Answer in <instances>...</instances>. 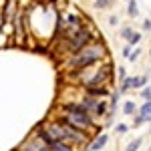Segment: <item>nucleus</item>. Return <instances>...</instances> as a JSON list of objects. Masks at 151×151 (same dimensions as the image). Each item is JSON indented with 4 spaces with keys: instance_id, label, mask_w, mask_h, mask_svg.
Instances as JSON below:
<instances>
[{
    "instance_id": "obj_1",
    "label": "nucleus",
    "mask_w": 151,
    "mask_h": 151,
    "mask_svg": "<svg viewBox=\"0 0 151 151\" xmlns=\"http://www.w3.org/2000/svg\"><path fill=\"white\" fill-rule=\"evenodd\" d=\"M105 57V47L101 42H95V45H87L85 48L73 52V58H69V63L65 65L67 70H73V73H79L83 69H89L97 65L101 58Z\"/></svg>"
},
{
    "instance_id": "obj_2",
    "label": "nucleus",
    "mask_w": 151,
    "mask_h": 151,
    "mask_svg": "<svg viewBox=\"0 0 151 151\" xmlns=\"http://www.w3.org/2000/svg\"><path fill=\"white\" fill-rule=\"evenodd\" d=\"M65 123H69L70 127L79 129V131L91 129V125H93L87 107H81V105H67L65 107Z\"/></svg>"
},
{
    "instance_id": "obj_3",
    "label": "nucleus",
    "mask_w": 151,
    "mask_h": 151,
    "mask_svg": "<svg viewBox=\"0 0 151 151\" xmlns=\"http://www.w3.org/2000/svg\"><path fill=\"white\" fill-rule=\"evenodd\" d=\"M91 40H93V32H91L89 28L83 26V28L77 30V35L69 38V42H67V50H69V52H77V50L85 48Z\"/></svg>"
},
{
    "instance_id": "obj_4",
    "label": "nucleus",
    "mask_w": 151,
    "mask_h": 151,
    "mask_svg": "<svg viewBox=\"0 0 151 151\" xmlns=\"http://www.w3.org/2000/svg\"><path fill=\"white\" fill-rule=\"evenodd\" d=\"M109 77H111V67L105 65V67H99V70L93 73L91 77L81 79V83L85 87H105V83L109 81Z\"/></svg>"
},
{
    "instance_id": "obj_5",
    "label": "nucleus",
    "mask_w": 151,
    "mask_h": 151,
    "mask_svg": "<svg viewBox=\"0 0 151 151\" xmlns=\"http://www.w3.org/2000/svg\"><path fill=\"white\" fill-rule=\"evenodd\" d=\"M45 147H48V145L40 139V137H38V133H36V137L26 139V143H24V145H20V149H18V151H42Z\"/></svg>"
},
{
    "instance_id": "obj_6",
    "label": "nucleus",
    "mask_w": 151,
    "mask_h": 151,
    "mask_svg": "<svg viewBox=\"0 0 151 151\" xmlns=\"http://www.w3.org/2000/svg\"><path fill=\"white\" fill-rule=\"evenodd\" d=\"M145 81H147V77H141V79H127V77H125V79H123V87H121L119 93H125V91H129L131 87H141Z\"/></svg>"
},
{
    "instance_id": "obj_7",
    "label": "nucleus",
    "mask_w": 151,
    "mask_h": 151,
    "mask_svg": "<svg viewBox=\"0 0 151 151\" xmlns=\"http://www.w3.org/2000/svg\"><path fill=\"white\" fill-rule=\"evenodd\" d=\"M50 151H73L70 145H67V141H55L52 145H48Z\"/></svg>"
},
{
    "instance_id": "obj_8",
    "label": "nucleus",
    "mask_w": 151,
    "mask_h": 151,
    "mask_svg": "<svg viewBox=\"0 0 151 151\" xmlns=\"http://www.w3.org/2000/svg\"><path fill=\"white\" fill-rule=\"evenodd\" d=\"M105 143H107V135H99L97 139L91 143V151H99L105 147Z\"/></svg>"
},
{
    "instance_id": "obj_9",
    "label": "nucleus",
    "mask_w": 151,
    "mask_h": 151,
    "mask_svg": "<svg viewBox=\"0 0 151 151\" xmlns=\"http://www.w3.org/2000/svg\"><path fill=\"white\" fill-rule=\"evenodd\" d=\"M109 93L105 87H89V95L91 97H97V95H101V97H105V95Z\"/></svg>"
},
{
    "instance_id": "obj_10",
    "label": "nucleus",
    "mask_w": 151,
    "mask_h": 151,
    "mask_svg": "<svg viewBox=\"0 0 151 151\" xmlns=\"http://www.w3.org/2000/svg\"><path fill=\"white\" fill-rule=\"evenodd\" d=\"M137 2L135 0H129V16H137Z\"/></svg>"
},
{
    "instance_id": "obj_11",
    "label": "nucleus",
    "mask_w": 151,
    "mask_h": 151,
    "mask_svg": "<svg viewBox=\"0 0 151 151\" xmlns=\"http://www.w3.org/2000/svg\"><path fill=\"white\" fill-rule=\"evenodd\" d=\"M149 113H151V103L147 101V103H145L143 107H141V115H143V117H147V119H149Z\"/></svg>"
},
{
    "instance_id": "obj_12",
    "label": "nucleus",
    "mask_w": 151,
    "mask_h": 151,
    "mask_svg": "<svg viewBox=\"0 0 151 151\" xmlns=\"http://www.w3.org/2000/svg\"><path fill=\"white\" fill-rule=\"evenodd\" d=\"M139 145H141V139H135L133 143H129V147L125 151H137V149H139Z\"/></svg>"
},
{
    "instance_id": "obj_13",
    "label": "nucleus",
    "mask_w": 151,
    "mask_h": 151,
    "mask_svg": "<svg viewBox=\"0 0 151 151\" xmlns=\"http://www.w3.org/2000/svg\"><path fill=\"white\" fill-rule=\"evenodd\" d=\"M123 111H125V113H127V115H131V113H133V111H135V105L131 103V101H127V103H125V109H123Z\"/></svg>"
},
{
    "instance_id": "obj_14",
    "label": "nucleus",
    "mask_w": 151,
    "mask_h": 151,
    "mask_svg": "<svg viewBox=\"0 0 151 151\" xmlns=\"http://www.w3.org/2000/svg\"><path fill=\"white\" fill-rule=\"evenodd\" d=\"M137 40H139V35H137V32H131V36H129V45H137Z\"/></svg>"
},
{
    "instance_id": "obj_15",
    "label": "nucleus",
    "mask_w": 151,
    "mask_h": 151,
    "mask_svg": "<svg viewBox=\"0 0 151 151\" xmlns=\"http://www.w3.org/2000/svg\"><path fill=\"white\" fill-rule=\"evenodd\" d=\"M141 97H143V99H145V101H149V97H151V91H149V87H147V89H143V91H141Z\"/></svg>"
},
{
    "instance_id": "obj_16",
    "label": "nucleus",
    "mask_w": 151,
    "mask_h": 151,
    "mask_svg": "<svg viewBox=\"0 0 151 151\" xmlns=\"http://www.w3.org/2000/svg\"><path fill=\"white\" fill-rule=\"evenodd\" d=\"M109 2H111V0H97V8H105Z\"/></svg>"
},
{
    "instance_id": "obj_17",
    "label": "nucleus",
    "mask_w": 151,
    "mask_h": 151,
    "mask_svg": "<svg viewBox=\"0 0 151 151\" xmlns=\"http://www.w3.org/2000/svg\"><path fill=\"white\" fill-rule=\"evenodd\" d=\"M143 26H145V30H149V26H151V20H149V18L145 20V24H143Z\"/></svg>"
},
{
    "instance_id": "obj_18",
    "label": "nucleus",
    "mask_w": 151,
    "mask_h": 151,
    "mask_svg": "<svg viewBox=\"0 0 151 151\" xmlns=\"http://www.w3.org/2000/svg\"><path fill=\"white\" fill-rule=\"evenodd\" d=\"M123 36H127V38H129V36H131V30H129V28H125V30H123Z\"/></svg>"
},
{
    "instance_id": "obj_19",
    "label": "nucleus",
    "mask_w": 151,
    "mask_h": 151,
    "mask_svg": "<svg viewBox=\"0 0 151 151\" xmlns=\"http://www.w3.org/2000/svg\"><path fill=\"white\" fill-rule=\"evenodd\" d=\"M87 151H91V149H87Z\"/></svg>"
}]
</instances>
